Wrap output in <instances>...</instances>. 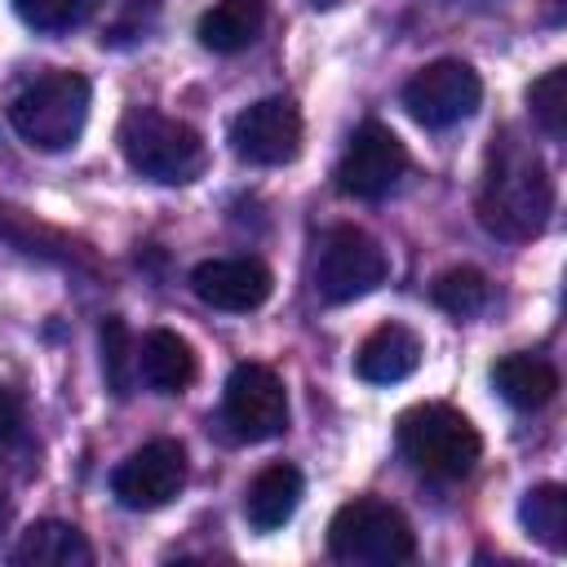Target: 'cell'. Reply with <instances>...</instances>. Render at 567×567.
Here are the masks:
<instances>
[{"label": "cell", "instance_id": "cell-4", "mask_svg": "<svg viewBox=\"0 0 567 567\" xmlns=\"http://www.w3.org/2000/svg\"><path fill=\"white\" fill-rule=\"evenodd\" d=\"M399 452L425 478H465L483 452V439L456 408L416 403L399 416Z\"/></svg>", "mask_w": 567, "mask_h": 567}, {"label": "cell", "instance_id": "cell-25", "mask_svg": "<svg viewBox=\"0 0 567 567\" xmlns=\"http://www.w3.org/2000/svg\"><path fill=\"white\" fill-rule=\"evenodd\" d=\"M4 523H9V501L0 496V532H4Z\"/></svg>", "mask_w": 567, "mask_h": 567}, {"label": "cell", "instance_id": "cell-24", "mask_svg": "<svg viewBox=\"0 0 567 567\" xmlns=\"http://www.w3.org/2000/svg\"><path fill=\"white\" fill-rule=\"evenodd\" d=\"M18 430H22V399L0 385V452L18 439Z\"/></svg>", "mask_w": 567, "mask_h": 567}, {"label": "cell", "instance_id": "cell-17", "mask_svg": "<svg viewBox=\"0 0 567 567\" xmlns=\"http://www.w3.org/2000/svg\"><path fill=\"white\" fill-rule=\"evenodd\" d=\"M492 385H496V394H501L509 408L536 412V408H545V403L558 394V372H554V363L540 359V354H505V359H496V368H492Z\"/></svg>", "mask_w": 567, "mask_h": 567}, {"label": "cell", "instance_id": "cell-12", "mask_svg": "<svg viewBox=\"0 0 567 567\" xmlns=\"http://www.w3.org/2000/svg\"><path fill=\"white\" fill-rule=\"evenodd\" d=\"M190 288L204 306L213 310H230V315H248L257 306H266L275 279L266 270V261L257 257H213L199 261L190 275Z\"/></svg>", "mask_w": 567, "mask_h": 567}, {"label": "cell", "instance_id": "cell-13", "mask_svg": "<svg viewBox=\"0 0 567 567\" xmlns=\"http://www.w3.org/2000/svg\"><path fill=\"white\" fill-rule=\"evenodd\" d=\"M421 363V337L408 323H381L372 328L354 350V372L368 385H399Z\"/></svg>", "mask_w": 567, "mask_h": 567}, {"label": "cell", "instance_id": "cell-2", "mask_svg": "<svg viewBox=\"0 0 567 567\" xmlns=\"http://www.w3.org/2000/svg\"><path fill=\"white\" fill-rule=\"evenodd\" d=\"M115 137H120L128 168L159 186H186L208 164L204 137L186 120H173L155 106H128Z\"/></svg>", "mask_w": 567, "mask_h": 567}, {"label": "cell", "instance_id": "cell-22", "mask_svg": "<svg viewBox=\"0 0 567 567\" xmlns=\"http://www.w3.org/2000/svg\"><path fill=\"white\" fill-rule=\"evenodd\" d=\"M102 372H106V390L111 394H128L133 377H137V354H133V337L124 328L120 315L102 319Z\"/></svg>", "mask_w": 567, "mask_h": 567}, {"label": "cell", "instance_id": "cell-14", "mask_svg": "<svg viewBox=\"0 0 567 567\" xmlns=\"http://www.w3.org/2000/svg\"><path fill=\"white\" fill-rule=\"evenodd\" d=\"M301 492H306V483H301V470H297V465L275 461V465L257 470L252 483H248V492H244V518H248V527H252V532H275V527H284V523L297 514Z\"/></svg>", "mask_w": 567, "mask_h": 567}, {"label": "cell", "instance_id": "cell-1", "mask_svg": "<svg viewBox=\"0 0 567 567\" xmlns=\"http://www.w3.org/2000/svg\"><path fill=\"white\" fill-rule=\"evenodd\" d=\"M554 213V182L536 146L505 128L487 151V173L478 190V217L501 239H532Z\"/></svg>", "mask_w": 567, "mask_h": 567}, {"label": "cell", "instance_id": "cell-16", "mask_svg": "<svg viewBox=\"0 0 567 567\" xmlns=\"http://www.w3.org/2000/svg\"><path fill=\"white\" fill-rule=\"evenodd\" d=\"M9 563H18V567H89L93 549L71 523L44 518L18 536V545L9 549Z\"/></svg>", "mask_w": 567, "mask_h": 567}, {"label": "cell", "instance_id": "cell-5", "mask_svg": "<svg viewBox=\"0 0 567 567\" xmlns=\"http://www.w3.org/2000/svg\"><path fill=\"white\" fill-rule=\"evenodd\" d=\"M328 554L354 567H390L416 554V536L394 505L377 496H354L328 523Z\"/></svg>", "mask_w": 567, "mask_h": 567}, {"label": "cell", "instance_id": "cell-26", "mask_svg": "<svg viewBox=\"0 0 567 567\" xmlns=\"http://www.w3.org/2000/svg\"><path fill=\"white\" fill-rule=\"evenodd\" d=\"M310 4H319V9H332V4H337V0H310Z\"/></svg>", "mask_w": 567, "mask_h": 567}, {"label": "cell", "instance_id": "cell-11", "mask_svg": "<svg viewBox=\"0 0 567 567\" xmlns=\"http://www.w3.org/2000/svg\"><path fill=\"white\" fill-rule=\"evenodd\" d=\"M403 168H408L403 142L385 124L368 120V124H359L350 133V142H346V151L337 159V186L346 195H354V199H381V195H390L399 186Z\"/></svg>", "mask_w": 567, "mask_h": 567}, {"label": "cell", "instance_id": "cell-20", "mask_svg": "<svg viewBox=\"0 0 567 567\" xmlns=\"http://www.w3.org/2000/svg\"><path fill=\"white\" fill-rule=\"evenodd\" d=\"M430 297H434V306L447 310L452 319H474V315L487 310L492 284H487V275L474 270V266H452V270H443V275L434 279Z\"/></svg>", "mask_w": 567, "mask_h": 567}, {"label": "cell", "instance_id": "cell-7", "mask_svg": "<svg viewBox=\"0 0 567 567\" xmlns=\"http://www.w3.org/2000/svg\"><path fill=\"white\" fill-rule=\"evenodd\" d=\"M221 421L239 443H266L288 430V390L266 363H235L221 394Z\"/></svg>", "mask_w": 567, "mask_h": 567}, {"label": "cell", "instance_id": "cell-15", "mask_svg": "<svg viewBox=\"0 0 567 567\" xmlns=\"http://www.w3.org/2000/svg\"><path fill=\"white\" fill-rule=\"evenodd\" d=\"M199 363H195V350L186 337L168 332V328H155L142 337V350H137V377L155 390V394H182L190 381H195Z\"/></svg>", "mask_w": 567, "mask_h": 567}, {"label": "cell", "instance_id": "cell-6", "mask_svg": "<svg viewBox=\"0 0 567 567\" xmlns=\"http://www.w3.org/2000/svg\"><path fill=\"white\" fill-rule=\"evenodd\" d=\"M385 248L359 226H332L315 252V292L328 306H346L385 284Z\"/></svg>", "mask_w": 567, "mask_h": 567}, {"label": "cell", "instance_id": "cell-19", "mask_svg": "<svg viewBox=\"0 0 567 567\" xmlns=\"http://www.w3.org/2000/svg\"><path fill=\"white\" fill-rule=\"evenodd\" d=\"M518 518L527 527L532 540H540L545 549H563L567 545V492L558 483H536L527 487L523 505H518Z\"/></svg>", "mask_w": 567, "mask_h": 567}, {"label": "cell", "instance_id": "cell-9", "mask_svg": "<svg viewBox=\"0 0 567 567\" xmlns=\"http://www.w3.org/2000/svg\"><path fill=\"white\" fill-rule=\"evenodd\" d=\"M230 151L244 164L279 168L301 155V111L288 97H261L230 120Z\"/></svg>", "mask_w": 567, "mask_h": 567}, {"label": "cell", "instance_id": "cell-21", "mask_svg": "<svg viewBox=\"0 0 567 567\" xmlns=\"http://www.w3.org/2000/svg\"><path fill=\"white\" fill-rule=\"evenodd\" d=\"M9 4H13V13H18L31 31H40V35L75 31V27H84V22L93 18V9H97V0H9Z\"/></svg>", "mask_w": 567, "mask_h": 567}, {"label": "cell", "instance_id": "cell-10", "mask_svg": "<svg viewBox=\"0 0 567 567\" xmlns=\"http://www.w3.org/2000/svg\"><path fill=\"white\" fill-rule=\"evenodd\" d=\"M182 483H186V447L177 439L142 443L111 474V492L124 509H159L182 492Z\"/></svg>", "mask_w": 567, "mask_h": 567}, {"label": "cell", "instance_id": "cell-3", "mask_svg": "<svg viewBox=\"0 0 567 567\" xmlns=\"http://www.w3.org/2000/svg\"><path fill=\"white\" fill-rule=\"evenodd\" d=\"M89 97L93 93L80 71H44L9 102V124L27 146L44 155L71 151L89 124Z\"/></svg>", "mask_w": 567, "mask_h": 567}, {"label": "cell", "instance_id": "cell-23", "mask_svg": "<svg viewBox=\"0 0 567 567\" xmlns=\"http://www.w3.org/2000/svg\"><path fill=\"white\" fill-rule=\"evenodd\" d=\"M527 106H532V120H536L549 137H563V133H567V71L554 66V71H545L540 80H532Z\"/></svg>", "mask_w": 567, "mask_h": 567}, {"label": "cell", "instance_id": "cell-18", "mask_svg": "<svg viewBox=\"0 0 567 567\" xmlns=\"http://www.w3.org/2000/svg\"><path fill=\"white\" fill-rule=\"evenodd\" d=\"M266 27V4L261 0H217L213 9L199 13V44L213 53H244Z\"/></svg>", "mask_w": 567, "mask_h": 567}, {"label": "cell", "instance_id": "cell-8", "mask_svg": "<svg viewBox=\"0 0 567 567\" xmlns=\"http://www.w3.org/2000/svg\"><path fill=\"white\" fill-rule=\"evenodd\" d=\"M483 102V80L461 58H439L403 84V106L421 128H452Z\"/></svg>", "mask_w": 567, "mask_h": 567}]
</instances>
